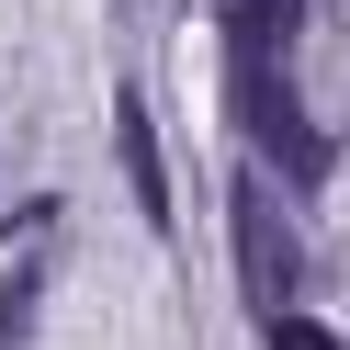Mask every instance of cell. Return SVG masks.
<instances>
[{"mask_svg":"<svg viewBox=\"0 0 350 350\" xmlns=\"http://www.w3.org/2000/svg\"><path fill=\"white\" fill-rule=\"evenodd\" d=\"M294 34H305V0H226V68H282Z\"/></svg>","mask_w":350,"mask_h":350,"instance_id":"3957f363","label":"cell"},{"mask_svg":"<svg viewBox=\"0 0 350 350\" xmlns=\"http://www.w3.org/2000/svg\"><path fill=\"white\" fill-rule=\"evenodd\" d=\"M113 159H124L136 215L170 237V159H159V113H147V91H113Z\"/></svg>","mask_w":350,"mask_h":350,"instance_id":"7a4b0ae2","label":"cell"},{"mask_svg":"<svg viewBox=\"0 0 350 350\" xmlns=\"http://www.w3.org/2000/svg\"><path fill=\"white\" fill-rule=\"evenodd\" d=\"M34 305H46V271H34V249H23L12 282H0V350H34Z\"/></svg>","mask_w":350,"mask_h":350,"instance_id":"277c9868","label":"cell"},{"mask_svg":"<svg viewBox=\"0 0 350 350\" xmlns=\"http://www.w3.org/2000/svg\"><path fill=\"white\" fill-rule=\"evenodd\" d=\"M271 350H339V339H327L317 317H282V327H271Z\"/></svg>","mask_w":350,"mask_h":350,"instance_id":"5b68a950","label":"cell"},{"mask_svg":"<svg viewBox=\"0 0 350 350\" xmlns=\"http://www.w3.org/2000/svg\"><path fill=\"white\" fill-rule=\"evenodd\" d=\"M226 226H237V282H249V305L282 327L294 294H305V237H294V215H282V192L260 181V170L226 192Z\"/></svg>","mask_w":350,"mask_h":350,"instance_id":"6da1fadb","label":"cell"}]
</instances>
